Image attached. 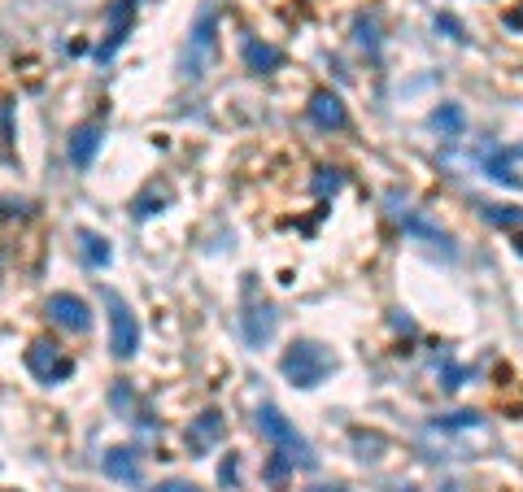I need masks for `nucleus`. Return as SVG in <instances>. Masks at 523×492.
<instances>
[{
	"instance_id": "1",
	"label": "nucleus",
	"mask_w": 523,
	"mask_h": 492,
	"mask_svg": "<svg viewBox=\"0 0 523 492\" xmlns=\"http://www.w3.org/2000/svg\"><path fill=\"white\" fill-rule=\"evenodd\" d=\"M279 371H284V379L293 388H306L310 393L318 384H327V375L336 371V357H332V348L318 345V340H293V345L284 348Z\"/></svg>"
},
{
	"instance_id": "2",
	"label": "nucleus",
	"mask_w": 523,
	"mask_h": 492,
	"mask_svg": "<svg viewBox=\"0 0 523 492\" xmlns=\"http://www.w3.org/2000/svg\"><path fill=\"white\" fill-rule=\"evenodd\" d=\"M105 305H109V348H113V357H136V348H140V323H136V314L127 309V301L113 293V288H101Z\"/></svg>"
},
{
	"instance_id": "3",
	"label": "nucleus",
	"mask_w": 523,
	"mask_h": 492,
	"mask_svg": "<svg viewBox=\"0 0 523 492\" xmlns=\"http://www.w3.org/2000/svg\"><path fill=\"white\" fill-rule=\"evenodd\" d=\"M258 432L266 436V441L279 444L284 453L301 457V466H310V462H314V457H310V444L297 436V427H293V423H288V418H284L275 405H262V410H258Z\"/></svg>"
},
{
	"instance_id": "4",
	"label": "nucleus",
	"mask_w": 523,
	"mask_h": 492,
	"mask_svg": "<svg viewBox=\"0 0 523 492\" xmlns=\"http://www.w3.org/2000/svg\"><path fill=\"white\" fill-rule=\"evenodd\" d=\"M218 13L214 9H201V22H197V31H192V40H188V57H183V79H201L209 66V57H214V44H218Z\"/></svg>"
},
{
	"instance_id": "5",
	"label": "nucleus",
	"mask_w": 523,
	"mask_h": 492,
	"mask_svg": "<svg viewBox=\"0 0 523 492\" xmlns=\"http://www.w3.org/2000/svg\"><path fill=\"white\" fill-rule=\"evenodd\" d=\"M27 366H31V375H35L40 384H61V379L74 375V362H70L57 345H44V340L27 348Z\"/></svg>"
},
{
	"instance_id": "6",
	"label": "nucleus",
	"mask_w": 523,
	"mask_h": 492,
	"mask_svg": "<svg viewBox=\"0 0 523 492\" xmlns=\"http://www.w3.org/2000/svg\"><path fill=\"white\" fill-rule=\"evenodd\" d=\"M49 314L52 323H61L66 332H88L92 327V309H88V301L74 293H57L49 301Z\"/></svg>"
},
{
	"instance_id": "7",
	"label": "nucleus",
	"mask_w": 523,
	"mask_h": 492,
	"mask_svg": "<svg viewBox=\"0 0 523 492\" xmlns=\"http://www.w3.org/2000/svg\"><path fill=\"white\" fill-rule=\"evenodd\" d=\"M310 118H314V127H323V131H345V122H349L345 100L336 97V92H327V88L310 97Z\"/></svg>"
},
{
	"instance_id": "8",
	"label": "nucleus",
	"mask_w": 523,
	"mask_h": 492,
	"mask_svg": "<svg viewBox=\"0 0 523 492\" xmlns=\"http://www.w3.org/2000/svg\"><path fill=\"white\" fill-rule=\"evenodd\" d=\"M218 436H222V414H218V410H206V414L188 427V449H192V457H201L209 444H218Z\"/></svg>"
},
{
	"instance_id": "9",
	"label": "nucleus",
	"mask_w": 523,
	"mask_h": 492,
	"mask_svg": "<svg viewBox=\"0 0 523 492\" xmlns=\"http://www.w3.org/2000/svg\"><path fill=\"white\" fill-rule=\"evenodd\" d=\"M101 466H105V475L118 480V484H140V457H136V449H109Z\"/></svg>"
},
{
	"instance_id": "10",
	"label": "nucleus",
	"mask_w": 523,
	"mask_h": 492,
	"mask_svg": "<svg viewBox=\"0 0 523 492\" xmlns=\"http://www.w3.org/2000/svg\"><path fill=\"white\" fill-rule=\"evenodd\" d=\"M270 336H275V309H270V305H262V309L254 305V309L245 314V340L254 348H262Z\"/></svg>"
},
{
	"instance_id": "11",
	"label": "nucleus",
	"mask_w": 523,
	"mask_h": 492,
	"mask_svg": "<svg viewBox=\"0 0 523 492\" xmlns=\"http://www.w3.org/2000/svg\"><path fill=\"white\" fill-rule=\"evenodd\" d=\"M97 148H101V131H97V127H79L74 140H70V161H74L79 170H88L92 157H97Z\"/></svg>"
},
{
	"instance_id": "12",
	"label": "nucleus",
	"mask_w": 523,
	"mask_h": 492,
	"mask_svg": "<svg viewBox=\"0 0 523 492\" xmlns=\"http://www.w3.org/2000/svg\"><path fill=\"white\" fill-rule=\"evenodd\" d=\"M297 471V457L293 453H284V449H275L270 457H266V484L275 492H284L288 488V475Z\"/></svg>"
},
{
	"instance_id": "13",
	"label": "nucleus",
	"mask_w": 523,
	"mask_h": 492,
	"mask_svg": "<svg viewBox=\"0 0 523 492\" xmlns=\"http://www.w3.org/2000/svg\"><path fill=\"white\" fill-rule=\"evenodd\" d=\"M432 127H436L441 136H463L467 118H463V109H458V105H441V109L432 113Z\"/></svg>"
},
{
	"instance_id": "14",
	"label": "nucleus",
	"mask_w": 523,
	"mask_h": 492,
	"mask_svg": "<svg viewBox=\"0 0 523 492\" xmlns=\"http://www.w3.org/2000/svg\"><path fill=\"white\" fill-rule=\"evenodd\" d=\"M245 61H249L254 70H270V66H279L284 57L270 49V44H254V40H249V44H245Z\"/></svg>"
},
{
	"instance_id": "15",
	"label": "nucleus",
	"mask_w": 523,
	"mask_h": 492,
	"mask_svg": "<svg viewBox=\"0 0 523 492\" xmlns=\"http://www.w3.org/2000/svg\"><path fill=\"white\" fill-rule=\"evenodd\" d=\"M484 166H488V175H493L497 184H511V188H519V175L511 170V161H506L502 152H488V157H484Z\"/></svg>"
},
{
	"instance_id": "16",
	"label": "nucleus",
	"mask_w": 523,
	"mask_h": 492,
	"mask_svg": "<svg viewBox=\"0 0 523 492\" xmlns=\"http://www.w3.org/2000/svg\"><path fill=\"white\" fill-rule=\"evenodd\" d=\"M484 218L497 227H523V209H502V205H484Z\"/></svg>"
},
{
	"instance_id": "17",
	"label": "nucleus",
	"mask_w": 523,
	"mask_h": 492,
	"mask_svg": "<svg viewBox=\"0 0 523 492\" xmlns=\"http://www.w3.org/2000/svg\"><path fill=\"white\" fill-rule=\"evenodd\" d=\"M79 240H83V257H88L92 266H105V262H109V245H105L101 236H88V231H83Z\"/></svg>"
},
{
	"instance_id": "18",
	"label": "nucleus",
	"mask_w": 523,
	"mask_h": 492,
	"mask_svg": "<svg viewBox=\"0 0 523 492\" xmlns=\"http://www.w3.org/2000/svg\"><path fill=\"white\" fill-rule=\"evenodd\" d=\"M480 414H449V418H436V427H475Z\"/></svg>"
},
{
	"instance_id": "19",
	"label": "nucleus",
	"mask_w": 523,
	"mask_h": 492,
	"mask_svg": "<svg viewBox=\"0 0 523 492\" xmlns=\"http://www.w3.org/2000/svg\"><path fill=\"white\" fill-rule=\"evenodd\" d=\"M153 492H201L197 484H183V480H170V484H157Z\"/></svg>"
},
{
	"instance_id": "20",
	"label": "nucleus",
	"mask_w": 523,
	"mask_h": 492,
	"mask_svg": "<svg viewBox=\"0 0 523 492\" xmlns=\"http://www.w3.org/2000/svg\"><path fill=\"white\" fill-rule=\"evenodd\" d=\"M436 22H441V27H445V31H449V35H454V40H467V35H463V27H458V22H454V18H449V13H441V18H436Z\"/></svg>"
},
{
	"instance_id": "21",
	"label": "nucleus",
	"mask_w": 523,
	"mask_h": 492,
	"mask_svg": "<svg viewBox=\"0 0 523 492\" xmlns=\"http://www.w3.org/2000/svg\"><path fill=\"white\" fill-rule=\"evenodd\" d=\"M218 480H222V484H231V480H236V457H231V462H222V471H218Z\"/></svg>"
},
{
	"instance_id": "22",
	"label": "nucleus",
	"mask_w": 523,
	"mask_h": 492,
	"mask_svg": "<svg viewBox=\"0 0 523 492\" xmlns=\"http://www.w3.org/2000/svg\"><path fill=\"white\" fill-rule=\"evenodd\" d=\"M310 492H349V488H340V484H318V488H310Z\"/></svg>"
}]
</instances>
